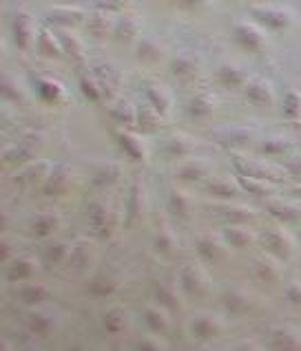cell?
Wrapping results in <instances>:
<instances>
[{"label": "cell", "instance_id": "obj_1", "mask_svg": "<svg viewBox=\"0 0 301 351\" xmlns=\"http://www.w3.org/2000/svg\"><path fill=\"white\" fill-rule=\"evenodd\" d=\"M12 32L16 38V45L20 49H29L36 38V29H34V20L27 12H18L12 20Z\"/></svg>", "mask_w": 301, "mask_h": 351}, {"label": "cell", "instance_id": "obj_2", "mask_svg": "<svg viewBox=\"0 0 301 351\" xmlns=\"http://www.w3.org/2000/svg\"><path fill=\"white\" fill-rule=\"evenodd\" d=\"M253 16L270 29H286L293 23V14L282 7H257L253 9Z\"/></svg>", "mask_w": 301, "mask_h": 351}, {"label": "cell", "instance_id": "obj_3", "mask_svg": "<svg viewBox=\"0 0 301 351\" xmlns=\"http://www.w3.org/2000/svg\"><path fill=\"white\" fill-rule=\"evenodd\" d=\"M275 351H301V332L293 327H279L273 332Z\"/></svg>", "mask_w": 301, "mask_h": 351}, {"label": "cell", "instance_id": "obj_4", "mask_svg": "<svg viewBox=\"0 0 301 351\" xmlns=\"http://www.w3.org/2000/svg\"><path fill=\"white\" fill-rule=\"evenodd\" d=\"M235 40L242 47L250 49V51H259V49L264 47V36L259 32L257 27L248 25V23H239L235 27Z\"/></svg>", "mask_w": 301, "mask_h": 351}, {"label": "cell", "instance_id": "obj_5", "mask_svg": "<svg viewBox=\"0 0 301 351\" xmlns=\"http://www.w3.org/2000/svg\"><path fill=\"white\" fill-rule=\"evenodd\" d=\"M246 97L250 99L253 104L257 106H270L273 104V88H270L268 82H264V80H250V82H246Z\"/></svg>", "mask_w": 301, "mask_h": 351}, {"label": "cell", "instance_id": "obj_6", "mask_svg": "<svg viewBox=\"0 0 301 351\" xmlns=\"http://www.w3.org/2000/svg\"><path fill=\"white\" fill-rule=\"evenodd\" d=\"M224 329L222 320L217 316H210V314H202L193 320V332L199 336V338H213L217 336L219 332Z\"/></svg>", "mask_w": 301, "mask_h": 351}, {"label": "cell", "instance_id": "obj_7", "mask_svg": "<svg viewBox=\"0 0 301 351\" xmlns=\"http://www.w3.org/2000/svg\"><path fill=\"white\" fill-rule=\"evenodd\" d=\"M27 323L32 327V332H36L40 336H47L56 329V316L49 312H34V314H29Z\"/></svg>", "mask_w": 301, "mask_h": 351}, {"label": "cell", "instance_id": "obj_8", "mask_svg": "<svg viewBox=\"0 0 301 351\" xmlns=\"http://www.w3.org/2000/svg\"><path fill=\"white\" fill-rule=\"evenodd\" d=\"M38 263L32 258V256H20L16 263L9 267V276H12L14 280H27V278H32L36 274V267Z\"/></svg>", "mask_w": 301, "mask_h": 351}, {"label": "cell", "instance_id": "obj_9", "mask_svg": "<svg viewBox=\"0 0 301 351\" xmlns=\"http://www.w3.org/2000/svg\"><path fill=\"white\" fill-rule=\"evenodd\" d=\"M268 247L273 250L277 256H290V252H293V241H290L288 234L275 230V232L268 234Z\"/></svg>", "mask_w": 301, "mask_h": 351}, {"label": "cell", "instance_id": "obj_10", "mask_svg": "<svg viewBox=\"0 0 301 351\" xmlns=\"http://www.w3.org/2000/svg\"><path fill=\"white\" fill-rule=\"evenodd\" d=\"M217 75H219V82L224 86H242L246 82V73L242 69H237L235 64H224L219 69Z\"/></svg>", "mask_w": 301, "mask_h": 351}, {"label": "cell", "instance_id": "obj_11", "mask_svg": "<svg viewBox=\"0 0 301 351\" xmlns=\"http://www.w3.org/2000/svg\"><path fill=\"white\" fill-rule=\"evenodd\" d=\"M144 320L153 332H166L168 329V316L164 309H159V307H146Z\"/></svg>", "mask_w": 301, "mask_h": 351}, {"label": "cell", "instance_id": "obj_12", "mask_svg": "<svg viewBox=\"0 0 301 351\" xmlns=\"http://www.w3.org/2000/svg\"><path fill=\"white\" fill-rule=\"evenodd\" d=\"M204 274L199 272L197 267H184V272H182V283L184 287L188 289V292H202V287H204Z\"/></svg>", "mask_w": 301, "mask_h": 351}, {"label": "cell", "instance_id": "obj_13", "mask_svg": "<svg viewBox=\"0 0 301 351\" xmlns=\"http://www.w3.org/2000/svg\"><path fill=\"white\" fill-rule=\"evenodd\" d=\"M146 95H148L150 102H153V106L157 108V111H166L168 104H170V97L164 91L162 84H148L146 86Z\"/></svg>", "mask_w": 301, "mask_h": 351}, {"label": "cell", "instance_id": "obj_14", "mask_svg": "<svg viewBox=\"0 0 301 351\" xmlns=\"http://www.w3.org/2000/svg\"><path fill=\"white\" fill-rule=\"evenodd\" d=\"M58 226H60V219L56 215H40L34 221V232L40 237H47V234H52Z\"/></svg>", "mask_w": 301, "mask_h": 351}, {"label": "cell", "instance_id": "obj_15", "mask_svg": "<svg viewBox=\"0 0 301 351\" xmlns=\"http://www.w3.org/2000/svg\"><path fill=\"white\" fill-rule=\"evenodd\" d=\"M20 296H23L27 303H43V300L49 296V289L40 283H29L27 287L20 289Z\"/></svg>", "mask_w": 301, "mask_h": 351}, {"label": "cell", "instance_id": "obj_16", "mask_svg": "<svg viewBox=\"0 0 301 351\" xmlns=\"http://www.w3.org/2000/svg\"><path fill=\"white\" fill-rule=\"evenodd\" d=\"M224 300H226L228 309H233V312H244V309L248 307V294L237 292V289H233V292H228Z\"/></svg>", "mask_w": 301, "mask_h": 351}, {"label": "cell", "instance_id": "obj_17", "mask_svg": "<svg viewBox=\"0 0 301 351\" xmlns=\"http://www.w3.org/2000/svg\"><path fill=\"white\" fill-rule=\"evenodd\" d=\"M104 325H107V329L111 334H118L120 329L126 325V316L122 312H111V314L104 316Z\"/></svg>", "mask_w": 301, "mask_h": 351}, {"label": "cell", "instance_id": "obj_18", "mask_svg": "<svg viewBox=\"0 0 301 351\" xmlns=\"http://www.w3.org/2000/svg\"><path fill=\"white\" fill-rule=\"evenodd\" d=\"M228 241L233 243L235 247H244L250 243V234L248 230H242V228H230L228 230Z\"/></svg>", "mask_w": 301, "mask_h": 351}, {"label": "cell", "instance_id": "obj_19", "mask_svg": "<svg viewBox=\"0 0 301 351\" xmlns=\"http://www.w3.org/2000/svg\"><path fill=\"white\" fill-rule=\"evenodd\" d=\"M137 34V20L135 18H124L122 23L118 25V36L120 38H126V40H131L133 36Z\"/></svg>", "mask_w": 301, "mask_h": 351}, {"label": "cell", "instance_id": "obj_20", "mask_svg": "<svg viewBox=\"0 0 301 351\" xmlns=\"http://www.w3.org/2000/svg\"><path fill=\"white\" fill-rule=\"evenodd\" d=\"M199 252H202V256H206V258H217L219 243L210 239V237H204L202 241H199Z\"/></svg>", "mask_w": 301, "mask_h": 351}, {"label": "cell", "instance_id": "obj_21", "mask_svg": "<svg viewBox=\"0 0 301 351\" xmlns=\"http://www.w3.org/2000/svg\"><path fill=\"white\" fill-rule=\"evenodd\" d=\"M157 296L159 300H162L164 305H170V307H175L177 305V292H175V287L173 285H159L157 289Z\"/></svg>", "mask_w": 301, "mask_h": 351}, {"label": "cell", "instance_id": "obj_22", "mask_svg": "<svg viewBox=\"0 0 301 351\" xmlns=\"http://www.w3.org/2000/svg\"><path fill=\"white\" fill-rule=\"evenodd\" d=\"M40 93L49 99H56L58 95H63V88H60L58 82H52V80H45V82H40Z\"/></svg>", "mask_w": 301, "mask_h": 351}, {"label": "cell", "instance_id": "obj_23", "mask_svg": "<svg viewBox=\"0 0 301 351\" xmlns=\"http://www.w3.org/2000/svg\"><path fill=\"white\" fill-rule=\"evenodd\" d=\"M40 51H43L45 56H60V49L56 47L54 38L49 36V34L40 36Z\"/></svg>", "mask_w": 301, "mask_h": 351}, {"label": "cell", "instance_id": "obj_24", "mask_svg": "<svg viewBox=\"0 0 301 351\" xmlns=\"http://www.w3.org/2000/svg\"><path fill=\"white\" fill-rule=\"evenodd\" d=\"M188 108H190V113H208L210 111V102H208V97L197 95V97H193L188 102Z\"/></svg>", "mask_w": 301, "mask_h": 351}, {"label": "cell", "instance_id": "obj_25", "mask_svg": "<svg viewBox=\"0 0 301 351\" xmlns=\"http://www.w3.org/2000/svg\"><path fill=\"white\" fill-rule=\"evenodd\" d=\"M67 254H69V250H67L65 243H58V245H54L52 250H49V256H52V261H56V263H60V261H63Z\"/></svg>", "mask_w": 301, "mask_h": 351}, {"label": "cell", "instance_id": "obj_26", "mask_svg": "<svg viewBox=\"0 0 301 351\" xmlns=\"http://www.w3.org/2000/svg\"><path fill=\"white\" fill-rule=\"evenodd\" d=\"M257 269H259V274H262V276H266V278H277V269H273V267H270V263H268V261H259Z\"/></svg>", "mask_w": 301, "mask_h": 351}, {"label": "cell", "instance_id": "obj_27", "mask_svg": "<svg viewBox=\"0 0 301 351\" xmlns=\"http://www.w3.org/2000/svg\"><path fill=\"white\" fill-rule=\"evenodd\" d=\"M288 298L293 303H301V283H293L288 287Z\"/></svg>", "mask_w": 301, "mask_h": 351}, {"label": "cell", "instance_id": "obj_28", "mask_svg": "<svg viewBox=\"0 0 301 351\" xmlns=\"http://www.w3.org/2000/svg\"><path fill=\"white\" fill-rule=\"evenodd\" d=\"M140 351H162V349H159V345L155 343V340L146 338V340H142V343H140Z\"/></svg>", "mask_w": 301, "mask_h": 351}, {"label": "cell", "instance_id": "obj_29", "mask_svg": "<svg viewBox=\"0 0 301 351\" xmlns=\"http://www.w3.org/2000/svg\"><path fill=\"white\" fill-rule=\"evenodd\" d=\"M237 351H262V349H259L255 343H248V340H246V343H242L237 347Z\"/></svg>", "mask_w": 301, "mask_h": 351}, {"label": "cell", "instance_id": "obj_30", "mask_svg": "<svg viewBox=\"0 0 301 351\" xmlns=\"http://www.w3.org/2000/svg\"><path fill=\"white\" fill-rule=\"evenodd\" d=\"M179 3H184V5H199V3H204V0H179Z\"/></svg>", "mask_w": 301, "mask_h": 351}, {"label": "cell", "instance_id": "obj_31", "mask_svg": "<svg viewBox=\"0 0 301 351\" xmlns=\"http://www.w3.org/2000/svg\"><path fill=\"white\" fill-rule=\"evenodd\" d=\"M25 351H38V349H25Z\"/></svg>", "mask_w": 301, "mask_h": 351}, {"label": "cell", "instance_id": "obj_32", "mask_svg": "<svg viewBox=\"0 0 301 351\" xmlns=\"http://www.w3.org/2000/svg\"><path fill=\"white\" fill-rule=\"evenodd\" d=\"M206 351H213V349H206Z\"/></svg>", "mask_w": 301, "mask_h": 351}]
</instances>
